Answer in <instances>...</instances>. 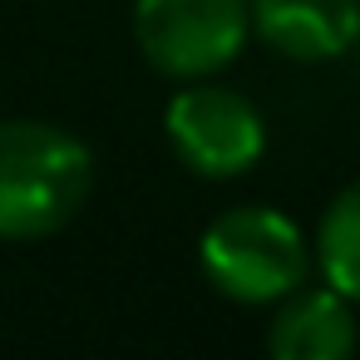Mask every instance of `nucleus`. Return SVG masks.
<instances>
[{
	"instance_id": "nucleus-3",
	"label": "nucleus",
	"mask_w": 360,
	"mask_h": 360,
	"mask_svg": "<svg viewBox=\"0 0 360 360\" xmlns=\"http://www.w3.org/2000/svg\"><path fill=\"white\" fill-rule=\"evenodd\" d=\"M252 35V0H134V40L168 79H212Z\"/></svg>"
},
{
	"instance_id": "nucleus-4",
	"label": "nucleus",
	"mask_w": 360,
	"mask_h": 360,
	"mask_svg": "<svg viewBox=\"0 0 360 360\" xmlns=\"http://www.w3.org/2000/svg\"><path fill=\"white\" fill-rule=\"evenodd\" d=\"M163 134H168L178 163L207 183L242 178L266 153V124H262L257 104L247 94H237L227 84H207V79H188V89H178L168 99Z\"/></svg>"
},
{
	"instance_id": "nucleus-6",
	"label": "nucleus",
	"mask_w": 360,
	"mask_h": 360,
	"mask_svg": "<svg viewBox=\"0 0 360 360\" xmlns=\"http://www.w3.org/2000/svg\"><path fill=\"white\" fill-rule=\"evenodd\" d=\"M266 345L276 360H345L360 345V326L335 286H296L276 301Z\"/></svg>"
},
{
	"instance_id": "nucleus-5",
	"label": "nucleus",
	"mask_w": 360,
	"mask_h": 360,
	"mask_svg": "<svg viewBox=\"0 0 360 360\" xmlns=\"http://www.w3.org/2000/svg\"><path fill=\"white\" fill-rule=\"evenodd\" d=\"M252 35L296 65H326L360 40V0H252Z\"/></svg>"
},
{
	"instance_id": "nucleus-7",
	"label": "nucleus",
	"mask_w": 360,
	"mask_h": 360,
	"mask_svg": "<svg viewBox=\"0 0 360 360\" xmlns=\"http://www.w3.org/2000/svg\"><path fill=\"white\" fill-rule=\"evenodd\" d=\"M316 266L350 306H360V178L335 193L316 227Z\"/></svg>"
},
{
	"instance_id": "nucleus-2",
	"label": "nucleus",
	"mask_w": 360,
	"mask_h": 360,
	"mask_svg": "<svg viewBox=\"0 0 360 360\" xmlns=\"http://www.w3.org/2000/svg\"><path fill=\"white\" fill-rule=\"evenodd\" d=\"M198 262L212 291H222L227 301L266 306L306 286L311 242L276 207H232L207 222L198 242Z\"/></svg>"
},
{
	"instance_id": "nucleus-1",
	"label": "nucleus",
	"mask_w": 360,
	"mask_h": 360,
	"mask_svg": "<svg viewBox=\"0 0 360 360\" xmlns=\"http://www.w3.org/2000/svg\"><path fill=\"white\" fill-rule=\"evenodd\" d=\"M94 188V153L40 119L0 124V242H40L79 217Z\"/></svg>"
}]
</instances>
